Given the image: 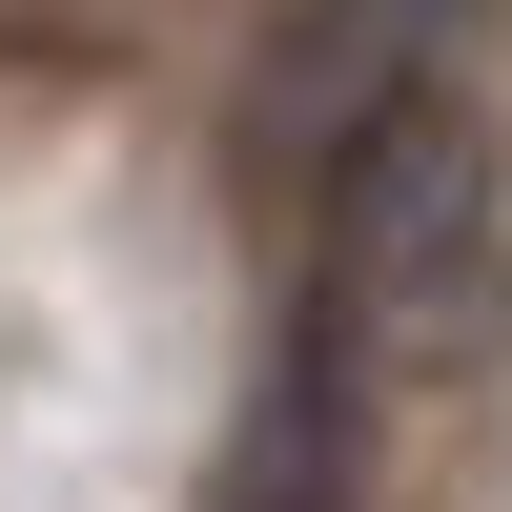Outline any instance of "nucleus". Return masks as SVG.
Here are the masks:
<instances>
[{
    "label": "nucleus",
    "instance_id": "f257e3e1",
    "mask_svg": "<svg viewBox=\"0 0 512 512\" xmlns=\"http://www.w3.org/2000/svg\"><path fill=\"white\" fill-rule=\"evenodd\" d=\"M472 246H492V164H472L451 103H410L369 144V185H349V308L410 328V349H451L472 328Z\"/></svg>",
    "mask_w": 512,
    "mask_h": 512
}]
</instances>
